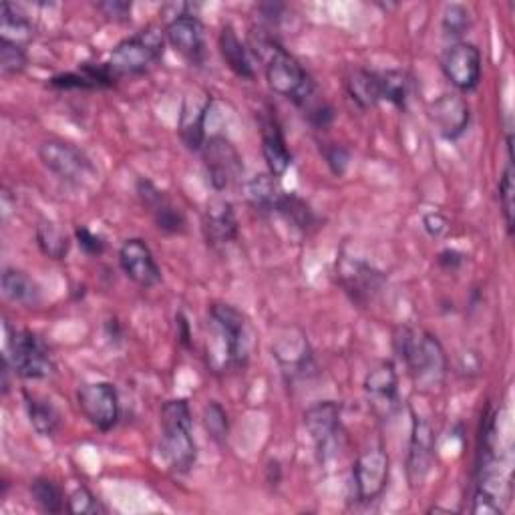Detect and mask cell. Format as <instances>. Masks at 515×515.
Masks as SVG:
<instances>
[{
  "label": "cell",
  "mask_w": 515,
  "mask_h": 515,
  "mask_svg": "<svg viewBox=\"0 0 515 515\" xmlns=\"http://www.w3.org/2000/svg\"><path fill=\"white\" fill-rule=\"evenodd\" d=\"M208 361L216 373L246 369L256 347L250 320L230 304H212L208 310Z\"/></svg>",
  "instance_id": "6da1fadb"
},
{
  "label": "cell",
  "mask_w": 515,
  "mask_h": 515,
  "mask_svg": "<svg viewBox=\"0 0 515 515\" xmlns=\"http://www.w3.org/2000/svg\"><path fill=\"white\" fill-rule=\"evenodd\" d=\"M393 349L397 359L407 367L409 377L419 393H435L443 387L449 361L441 340L419 328L401 326L393 334Z\"/></svg>",
  "instance_id": "7a4b0ae2"
},
{
  "label": "cell",
  "mask_w": 515,
  "mask_h": 515,
  "mask_svg": "<svg viewBox=\"0 0 515 515\" xmlns=\"http://www.w3.org/2000/svg\"><path fill=\"white\" fill-rule=\"evenodd\" d=\"M252 49L258 59H262L268 87L280 95L296 103L298 107L306 105L316 95V85L300 61L290 55L282 45L274 41L270 35H260L252 39Z\"/></svg>",
  "instance_id": "3957f363"
},
{
  "label": "cell",
  "mask_w": 515,
  "mask_h": 515,
  "mask_svg": "<svg viewBox=\"0 0 515 515\" xmlns=\"http://www.w3.org/2000/svg\"><path fill=\"white\" fill-rule=\"evenodd\" d=\"M161 453L167 467L186 475L198 459L192 409L186 399H171L161 407Z\"/></svg>",
  "instance_id": "277c9868"
},
{
  "label": "cell",
  "mask_w": 515,
  "mask_h": 515,
  "mask_svg": "<svg viewBox=\"0 0 515 515\" xmlns=\"http://www.w3.org/2000/svg\"><path fill=\"white\" fill-rule=\"evenodd\" d=\"M165 49V31L157 27H147L133 37L121 41L109 55L107 67L111 73L121 79V77H135L145 73L159 57L163 55Z\"/></svg>",
  "instance_id": "5b68a950"
},
{
  "label": "cell",
  "mask_w": 515,
  "mask_h": 515,
  "mask_svg": "<svg viewBox=\"0 0 515 515\" xmlns=\"http://www.w3.org/2000/svg\"><path fill=\"white\" fill-rule=\"evenodd\" d=\"M7 330L5 359L13 365V371L23 379H47L55 373V363L45 347V342L31 330Z\"/></svg>",
  "instance_id": "8992f818"
},
{
  "label": "cell",
  "mask_w": 515,
  "mask_h": 515,
  "mask_svg": "<svg viewBox=\"0 0 515 515\" xmlns=\"http://www.w3.org/2000/svg\"><path fill=\"white\" fill-rule=\"evenodd\" d=\"M391 475L389 453L381 443L365 447L353 465V499L357 503H371L383 495Z\"/></svg>",
  "instance_id": "52a82bcc"
},
{
  "label": "cell",
  "mask_w": 515,
  "mask_h": 515,
  "mask_svg": "<svg viewBox=\"0 0 515 515\" xmlns=\"http://www.w3.org/2000/svg\"><path fill=\"white\" fill-rule=\"evenodd\" d=\"M304 427L316 445L318 461L326 463L336 457L345 445V431L340 425V405L334 401H320L306 409Z\"/></svg>",
  "instance_id": "ba28073f"
},
{
  "label": "cell",
  "mask_w": 515,
  "mask_h": 515,
  "mask_svg": "<svg viewBox=\"0 0 515 515\" xmlns=\"http://www.w3.org/2000/svg\"><path fill=\"white\" fill-rule=\"evenodd\" d=\"M39 157L51 174L67 184L83 186L97 174L95 165L79 147L61 139H49L41 143Z\"/></svg>",
  "instance_id": "9c48e42d"
},
{
  "label": "cell",
  "mask_w": 515,
  "mask_h": 515,
  "mask_svg": "<svg viewBox=\"0 0 515 515\" xmlns=\"http://www.w3.org/2000/svg\"><path fill=\"white\" fill-rule=\"evenodd\" d=\"M206 174L216 192H224L240 182L244 174L242 155L224 135H212L202 147Z\"/></svg>",
  "instance_id": "30bf717a"
},
{
  "label": "cell",
  "mask_w": 515,
  "mask_h": 515,
  "mask_svg": "<svg viewBox=\"0 0 515 515\" xmlns=\"http://www.w3.org/2000/svg\"><path fill=\"white\" fill-rule=\"evenodd\" d=\"M77 405L83 413V417L99 431L107 433L111 431L121 415L119 405V393L115 385L99 381V383H87L79 387L77 391Z\"/></svg>",
  "instance_id": "8fae6325"
},
{
  "label": "cell",
  "mask_w": 515,
  "mask_h": 515,
  "mask_svg": "<svg viewBox=\"0 0 515 515\" xmlns=\"http://www.w3.org/2000/svg\"><path fill=\"white\" fill-rule=\"evenodd\" d=\"M411 437H409V451H407V481L411 489H419L433 465H435V431L431 423L419 417L415 411L411 413Z\"/></svg>",
  "instance_id": "7c38bea8"
},
{
  "label": "cell",
  "mask_w": 515,
  "mask_h": 515,
  "mask_svg": "<svg viewBox=\"0 0 515 515\" xmlns=\"http://www.w3.org/2000/svg\"><path fill=\"white\" fill-rule=\"evenodd\" d=\"M441 71L459 91H473L481 81V53L473 43L457 41L441 55Z\"/></svg>",
  "instance_id": "4fadbf2b"
},
{
  "label": "cell",
  "mask_w": 515,
  "mask_h": 515,
  "mask_svg": "<svg viewBox=\"0 0 515 515\" xmlns=\"http://www.w3.org/2000/svg\"><path fill=\"white\" fill-rule=\"evenodd\" d=\"M340 286L359 304H369L375 296L381 294L385 286V276L371 264L355 258L342 256L340 264H336Z\"/></svg>",
  "instance_id": "5bb4252c"
},
{
  "label": "cell",
  "mask_w": 515,
  "mask_h": 515,
  "mask_svg": "<svg viewBox=\"0 0 515 515\" xmlns=\"http://www.w3.org/2000/svg\"><path fill=\"white\" fill-rule=\"evenodd\" d=\"M165 41L190 65L202 67L206 63V35L198 15L169 19L165 25Z\"/></svg>",
  "instance_id": "9a60e30c"
},
{
  "label": "cell",
  "mask_w": 515,
  "mask_h": 515,
  "mask_svg": "<svg viewBox=\"0 0 515 515\" xmlns=\"http://www.w3.org/2000/svg\"><path fill=\"white\" fill-rule=\"evenodd\" d=\"M119 266L123 274L141 288H153L161 282V270L151 248L141 238H129L119 248Z\"/></svg>",
  "instance_id": "2e32d148"
},
{
  "label": "cell",
  "mask_w": 515,
  "mask_h": 515,
  "mask_svg": "<svg viewBox=\"0 0 515 515\" xmlns=\"http://www.w3.org/2000/svg\"><path fill=\"white\" fill-rule=\"evenodd\" d=\"M137 196H139L143 208H147V212L151 214L155 226L163 234H182V232H186L184 212L174 202H171L165 196V192H161L155 184H151L149 180H139L137 182Z\"/></svg>",
  "instance_id": "e0dca14e"
},
{
  "label": "cell",
  "mask_w": 515,
  "mask_h": 515,
  "mask_svg": "<svg viewBox=\"0 0 515 515\" xmlns=\"http://www.w3.org/2000/svg\"><path fill=\"white\" fill-rule=\"evenodd\" d=\"M363 387H365L369 405L379 417L385 419L395 413L399 405V377L391 361H385L377 365L373 371H369Z\"/></svg>",
  "instance_id": "ac0fdd59"
},
{
  "label": "cell",
  "mask_w": 515,
  "mask_h": 515,
  "mask_svg": "<svg viewBox=\"0 0 515 515\" xmlns=\"http://www.w3.org/2000/svg\"><path fill=\"white\" fill-rule=\"evenodd\" d=\"M429 117L437 131L445 139H459L471 121V109L467 101L457 93H445L437 97L429 107Z\"/></svg>",
  "instance_id": "d6986e66"
},
{
  "label": "cell",
  "mask_w": 515,
  "mask_h": 515,
  "mask_svg": "<svg viewBox=\"0 0 515 515\" xmlns=\"http://www.w3.org/2000/svg\"><path fill=\"white\" fill-rule=\"evenodd\" d=\"M204 236L212 248H222L238 240V218L232 204L224 198H214L202 220Z\"/></svg>",
  "instance_id": "ffe728a7"
},
{
  "label": "cell",
  "mask_w": 515,
  "mask_h": 515,
  "mask_svg": "<svg viewBox=\"0 0 515 515\" xmlns=\"http://www.w3.org/2000/svg\"><path fill=\"white\" fill-rule=\"evenodd\" d=\"M260 135H262V155L268 165V174L282 178L292 165V153L286 145V137L276 115H260Z\"/></svg>",
  "instance_id": "44dd1931"
},
{
  "label": "cell",
  "mask_w": 515,
  "mask_h": 515,
  "mask_svg": "<svg viewBox=\"0 0 515 515\" xmlns=\"http://www.w3.org/2000/svg\"><path fill=\"white\" fill-rule=\"evenodd\" d=\"M119 79L111 73L107 63H83L73 73H61L55 75L49 85L61 91L71 89H83V91H101L115 87Z\"/></svg>",
  "instance_id": "7402d4cb"
},
{
  "label": "cell",
  "mask_w": 515,
  "mask_h": 515,
  "mask_svg": "<svg viewBox=\"0 0 515 515\" xmlns=\"http://www.w3.org/2000/svg\"><path fill=\"white\" fill-rule=\"evenodd\" d=\"M274 355H276L282 371L290 377H296V375L304 373L312 363L308 340L302 332H298V336H294L292 330H290L288 336H280L276 340Z\"/></svg>",
  "instance_id": "603a6c76"
},
{
  "label": "cell",
  "mask_w": 515,
  "mask_h": 515,
  "mask_svg": "<svg viewBox=\"0 0 515 515\" xmlns=\"http://www.w3.org/2000/svg\"><path fill=\"white\" fill-rule=\"evenodd\" d=\"M212 109V97L204 95V99H194V107L190 103L184 105L182 121H180V135L184 145L190 151H202L208 135H206V119Z\"/></svg>",
  "instance_id": "cb8c5ba5"
},
{
  "label": "cell",
  "mask_w": 515,
  "mask_h": 515,
  "mask_svg": "<svg viewBox=\"0 0 515 515\" xmlns=\"http://www.w3.org/2000/svg\"><path fill=\"white\" fill-rule=\"evenodd\" d=\"M218 47L224 63L230 67V71L246 81H252L256 77L254 63L250 57L248 47L240 41L238 33L234 31L232 25H226L218 37Z\"/></svg>",
  "instance_id": "d4e9b609"
},
{
  "label": "cell",
  "mask_w": 515,
  "mask_h": 515,
  "mask_svg": "<svg viewBox=\"0 0 515 515\" xmlns=\"http://www.w3.org/2000/svg\"><path fill=\"white\" fill-rule=\"evenodd\" d=\"M0 286H3V296L7 300L25 308H35L43 300L41 286L27 272L17 268H5Z\"/></svg>",
  "instance_id": "484cf974"
},
{
  "label": "cell",
  "mask_w": 515,
  "mask_h": 515,
  "mask_svg": "<svg viewBox=\"0 0 515 515\" xmlns=\"http://www.w3.org/2000/svg\"><path fill=\"white\" fill-rule=\"evenodd\" d=\"M345 87L349 97L363 109H373L381 103V75L369 69H355L347 75Z\"/></svg>",
  "instance_id": "4316f807"
},
{
  "label": "cell",
  "mask_w": 515,
  "mask_h": 515,
  "mask_svg": "<svg viewBox=\"0 0 515 515\" xmlns=\"http://www.w3.org/2000/svg\"><path fill=\"white\" fill-rule=\"evenodd\" d=\"M35 29L27 13L11 3H3L0 7V39L27 47L33 41Z\"/></svg>",
  "instance_id": "83f0119b"
},
{
  "label": "cell",
  "mask_w": 515,
  "mask_h": 515,
  "mask_svg": "<svg viewBox=\"0 0 515 515\" xmlns=\"http://www.w3.org/2000/svg\"><path fill=\"white\" fill-rule=\"evenodd\" d=\"M246 200L258 210V212H274L278 206V200L282 198L284 190L280 188L278 178L272 174H258L246 184Z\"/></svg>",
  "instance_id": "f1b7e54d"
},
{
  "label": "cell",
  "mask_w": 515,
  "mask_h": 515,
  "mask_svg": "<svg viewBox=\"0 0 515 515\" xmlns=\"http://www.w3.org/2000/svg\"><path fill=\"white\" fill-rule=\"evenodd\" d=\"M25 403L33 429L41 437H53L61 427V413L55 409V405L31 393H25Z\"/></svg>",
  "instance_id": "f546056e"
},
{
  "label": "cell",
  "mask_w": 515,
  "mask_h": 515,
  "mask_svg": "<svg viewBox=\"0 0 515 515\" xmlns=\"http://www.w3.org/2000/svg\"><path fill=\"white\" fill-rule=\"evenodd\" d=\"M35 236L41 252L51 260H65V256L71 250L69 236L55 222H49V220L39 222Z\"/></svg>",
  "instance_id": "4dcf8cb0"
},
{
  "label": "cell",
  "mask_w": 515,
  "mask_h": 515,
  "mask_svg": "<svg viewBox=\"0 0 515 515\" xmlns=\"http://www.w3.org/2000/svg\"><path fill=\"white\" fill-rule=\"evenodd\" d=\"M278 216H282L290 226H294L300 232H308L316 224V216L310 210V206L298 198L296 194L284 192L278 200V206L274 210Z\"/></svg>",
  "instance_id": "1f68e13d"
},
{
  "label": "cell",
  "mask_w": 515,
  "mask_h": 515,
  "mask_svg": "<svg viewBox=\"0 0 515 515\" xmlns=\"http://www.w3.org/2000/svg\"><path fill=\"white\" fill-rule=\"evenodd\" d=\"M381 75V101H389L391 105L405 109L411 95V77L405 71L391 69Z\"/></svg>",
  "instance_id": "d6a6232c"
},
{
  "label": "cell",
  "mask_w": 515,
  "mask_h": 515,
  "mask_svg": "<svg viewBox=\"0 0 515 515\" xmlns=\"http://www.w3.org/2000/svg\"><path fill=\"white\" fill-rule=\"evenodd\" d=\"M511 137H507V163H505V169L501 174V180H499V190H497V198H499V208H501V216H503V222L507 226V232L509 236L513 234V212H515V206H513V196H515V186H513V155H511Z\"/></svg>",
  "instance_id": "836d02e7"
},
{
  "label": "cell",
  "mask_w": 515,
  "mask_h": 515,
  "mask_svg": "<svg viewBox=\"0 0 515 515\" xmlns=\"http://www.w3.org/2000/svg\"><path fill=\"white\" fill-rule=\"evenodd\" d=\"M31 497L47 513H63L67 509L61 485L49 477H37L31 483Z\"/></svg>",
  "instance_id": "e575fe53"
},
{
  "label": "cell",
  "mask_w": 515,
  "mask_h": 515,
  "mask_svg": "<svg viewBox=\"0 0 515 515\" xmlns=\"http://www.w3.org/2000/svg\"><path fill=\"white\" fill-rule=\"evenodd\" d=\"M445 37L461 39L471 29V13L463 5H447L441 21Z\"/></svg>",
  "instance_id": "d590c367"
},
{
  "label": "cell",
  "mask_w": 515,
  "mask_h": 515,
  "mask_svg": "<svg viewBox=\"0 0 515 515\" xmlns=\"http://www.w3.org/2000/svg\"><path fill=\"white\" fill-rule=\"evenodd\" d=\"M27 67L25 47L0 39V71L3 75H17Z\"/></svg>",
  "instance_id": "8d00e7d4"
},
{
  "label": "cell",
  "mask_w": 515,
  "mask_h": 515,
  "mask_svg": "<svg viewBox=\"0 0 515 515\" xmlns=\"http://www.w3.org/2000/svg\"><path fill=\"white\" fill-rule=\"evenodd\" d=\"M67 511L75 513V515H85V513L97 515V513H103L105 507L101 505V501L93 495V491L89 487L79 485L67 497Z\"/></svg>",
  "instance_id": "74e56055"
},
{
  "label": "cell",
  "mask_w": 515,
  "mask_h": 515,
  "mask_svg": "<svg viewBox=\"0 0 515 515\" xmlns=\"http://www.w3.org/2000/svg\"><path fill=\"white\" fill-rule=\"evenodd\" d=\"M204 425H206V431L212 435L214 441H218V443L226 441V437H228V415H226V411L220 403L212 401L204 407Z\"/></svg>",
  "instance_id": "f35d334b"
},
{
  "label": "cell",
  "mask_w": 515,
  "mask_h": 515,
  "mask_svg": "<svg viewBox=\"0 0 515 515\" xmlns=\"http://www.w3.org/2000/svg\"><path fill=\"white\" fill-rule=\"evenodd\" d=\"M326 165L330 167L332 174L336 178H342L347 174V169L351 165V151L345 145H338V143H326L320 147Z\"/></svg>",
  "instance_id": "ab89813d"
},
{
  "label": "cell",
  "mask_w": 515,
  "mask_h": 515,
  "mask_svg": "<svg viewBox=\"0 0 515 515\" xmlns=\"http://www.w3.org/2000/svg\"><path fill=\"white\" fill-rule=\"evenodd\" d=\"M300 109H304V117L314 129H326L334 119V109L326 101H318L316 95Z\"/></svg>",
  "instance_id": "60d3db41"
},
{
  "label": "cell",
  "mask_w": 515,
  "mask_h": 515,
  "mask_svg": "<svg viewBox=\"0 0 515 515\" xmlns=\"http://www.w3.org/2000/svg\"><path fill=\"white\" fill-rule=\"evenodd\" d=\"M75 238H77L81 250L89 256H101L105 252V240L101 236H97L95 232H91L89 228H85V226L75 230Z\"/></svg>",
  "instance_id": "b9f144b4"
},
{
  "label": "cell",
  "mask_w": 515,
  "mask_h": 515,
  "mask_svg": "<svg viewBox=\"0 0 515 515\" xmlns=\"http://www.w3.org/2000/svg\"><path fill=\"white\" fill-rule=\"evenodd\" d=\"M97 9L105 19L115 23H127L131 17V3H127V0H107V3H99Z\"/></svg>",
  "instance_id": "7bdbcfd3"
},
{
  "label": "cell",
  "mask_w": 515,
  "mask_h": 515,
  "mask_svg": "<svg viewBox=\"0 0 515 515\" xmlns=\"http://www.w3.org/2000/svg\"><path fill=\"white\" fill-rule=\"evenodd\" d=\"M423 228L431 238H441L449 230V220L439 212H431L423 216Z\"/></svg>",
  "instance_id": "ee69618b"
},
{
  "label": "cell",
  "mask_w": 515,
  "mask_h": 515,
  "mask_svg": "<svg viewBox=\"0 0 515 515\" xmlns=\"http://www.w3.org/2000/svg\"><path fill=\"white\" fill-rule=\"evenodd\" d=\"M437 262H439V266H441L443 270L455 272V270H459V268L463 266L465 254H461V252L449 248V250H443V252L437 256Z\"/></svg>",
  "instance_id": "f6af8a7d"
},
{
  "label": "cell",
  "mask_w": 515,
  "mask_h": 515,
  "mask_svg": "<svg viewBox=\"0 0 515 515\" xmlns=\"http://www.w3.org/2000/svg\"><path fill=\"white\" fill-rule=\"evenodd\" d=\"M176 322H178V336H180V342L184 347H192V334H190V324H188V320H186V316L180 312L178 316H176Z\"/></svg>",
  "instance_id": "bcb514c9"
}]
</instances>
